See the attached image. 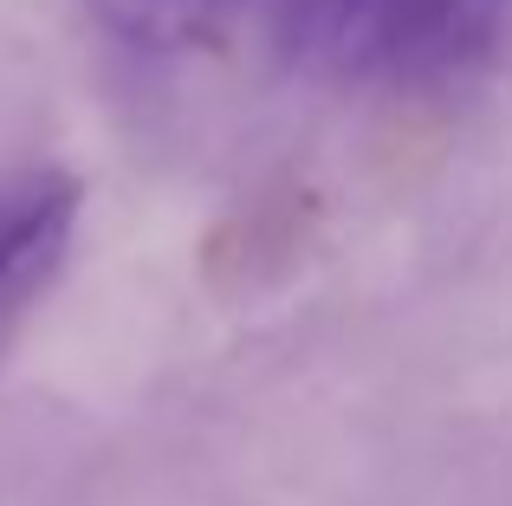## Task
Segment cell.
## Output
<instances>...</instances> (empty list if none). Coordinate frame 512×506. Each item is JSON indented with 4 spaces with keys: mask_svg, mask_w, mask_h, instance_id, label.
Wrapping results in <instances>:
<instances>
[{
    "mask_svg": "<svg viewBox=\"0 0 512 506\" xmlns=\"http://www.w3.org/2000/svg\"><path fill=\"white\" fill-rule=\"evenodd\" d=\"M266 20L279 52L325 85L435 98L500 59L512 0H273Z\"/></svg>",
    "mask_w": 512,
    "mask_h": 506,
    "instance_id": "6da1fadb",
    "label": "cell"
},
{
    "mask_svg": "<svg viewBox=\"0 0 512 506\" xmlns=\"http://www.w3.org/2000/svg\"><path fill=\"white\" fill-rule=\"evenodd\" d=\"M85 7L130 52H195L247 13H273V0H85Z\"/></svg>",
    "mask_w": 512,
    "mask_h": 506,
    "instance_id": "7a4b0ae2",
    "label": "cell"
}]
</instances>
